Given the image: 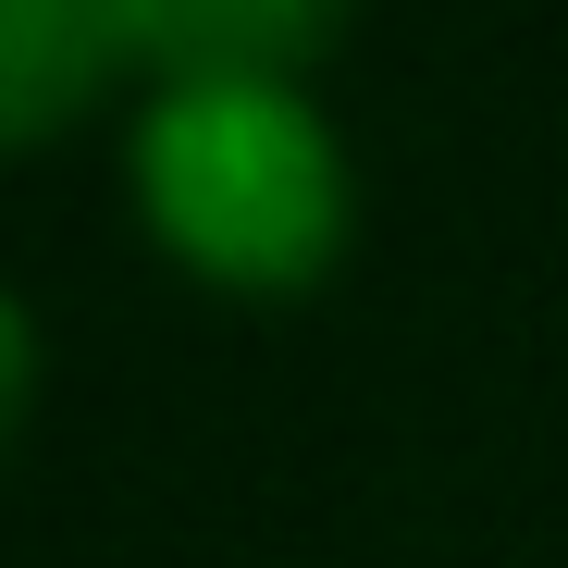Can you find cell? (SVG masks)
Returning a JSON list of instances; mask_svg holds the SVG:
<instances>
[{
  "mask_svg": "<svg viewBox=\"0 0 568 568\" xmlns=\"http://www.w3.org/2000/svg\"><path fill=\"white\" fill-rule=\"evenodd\" d=\"M26 396H38V334H26V310H13V297H0V445H13Z\"/></svg>",
  "mask_w": 568,
  "mask_h": 568,
  "instance_id": "4",
  "label": "cell"
},
{
  "mask_svg": "<svg viewBox=\"0 0 568 568\" xmlns=\"http://www.w3.org/2000/svg\"><path fill=\"white\" fill-rule=\"evenodd\" d=\"M149 223L211 284H310L346 247V161L297 87H173L136 136Z\"/></svg>",
  "mask_w": 568,
  "mask_h": 568,
  "instance_id": "1",
  "label": "cell"
},
{
  "mask_svg": "<svg viewBox=\"0 0 568 568\" xmlns=\"http://www.w3.org/2000/svg\"><path fill=\"white\" fill-rule=\"evenodd\" d=\"M346 38V0H136V62L173 87H297Z\"/></svg>",
  "mask_w": 568,
  "mask_h": 568,
  "instance_id": "3",
  "label": "cell"
},
{
  "mask_svg": "<svg viewBox=\"0 0 568 568\" xmlns=\"http://www.w3.org/2000/svg\"><path fill=\"white\" fill-rule=\"evenodd\" d=\"M136 62V0H0V149L62 136Z\"/></svg>",
  "mask_w": 568,
  "mask_h": 568,
  "instance_id": "2",
  "label": "cell"
}]
</instances>
